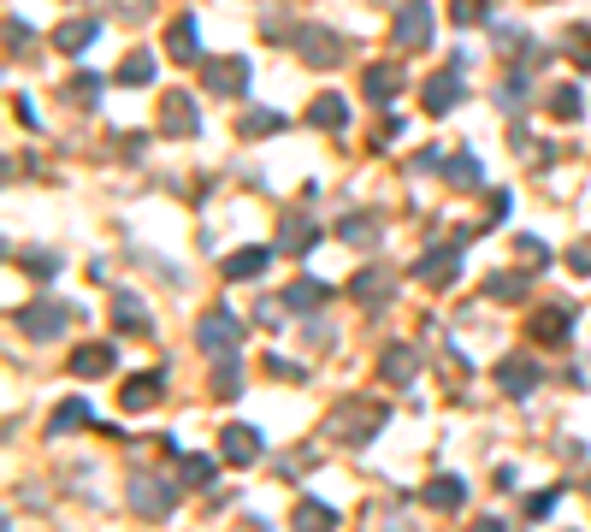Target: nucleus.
<instances>
[{"label":"nucleus","mask_w":591,"mask_h":532,"mask_svg":"<svg viewBox=\"0 0 591 532\" xmlns=\"http://www.w3.org/2000/svg\"><path fill=\"white\" fill-rule=\"evenodd\" d=\"M385 426V402H337L326 420V438L331 444H373Z\"/></svg>","instance_id":"1"},{"label":"nucleus","mask_w":591,"mask_h":532,"mask_svg":"<svg viewBox=\"0 0 591 532\" xmlns=\"http://www.w3.org/2000/svg\"><path fill=\"white\" fill-rule=\"evenodd\" d=\"M71 302H54V296H42V302H24V314H18V332L30 337V343H54V337L71 326Z\"/></svg>","instance_id":"2"},{"label":"nucleus","mask_w":591,"mask_h":532,"mask_svg":"<svg viewBox=\"0 0 591 532\" xmlns=\"http://www.w3.org/2000/svg\"><path fill=\"white\" fill-rule=\"evenodd\" d=\"M391 42L402 54H426V48H432V6H426V0H408V6L396 12Z\"/></svg>","instance_id":"3"},{"label":"nucleus","mask_w":591,"mask_h":532,"mask_svg":"<svg viewBox=\"0 0 591 532\" xmlns=\"http://www.w3.org/2000/svg\"><path fill=\"white\" fill-rule=\"evenodd\" d=\"M296 54H302L308 66L331 71V66H343V36L326 30V24H302V30H296Z\"/></svg>","instance_id":"4"},{"label":"nucleus","mask_w":591,"mask_h":532,"mask_svg":"<svg viewBox=\"0 0 591 532\" xmlns=\"http://www.w3.org/2000/svg\"><path fill=\"white\" fill-rule=\"evenodd\" d=\"M314 243H320V225H314L302 207H284V219H278V243H272V249H278V255H308Z\"/></svg>","instance_id":"5"},{"label":"nucleus","mask_w":591,"mask_h":532,"mask_svg":"<svg viewBox=\"0 0 591 532\" xmlns=\"http://www.w3.org/2000/svg\"><path fill=\"white\" fill-rule=\"evenodd\" d=\"M201 89H207V95H243V89H249V60H237V54L207 60V66H201Z\"/></svg>","instance_id":"6"},{"label":"nucleus","mask_w":591,"mask_h":532,"mask_svg":"<svg viewBox=\"0 0 591 532\" xmlns=\"http://www.w3.org/2000/svg\"><path fill=\"white\" fill-rule=\"evenodd\" d=\"M196 337H201V349L207 355H237V343H243V326L231 320V308H213L207 320L196 326Z\"/></svg>","instance_id":"7"},{"label":"nucleus","mask_w":591,"mask_h":532,"mask_svg":"<svg viewBox=\"0 0 591 532\" xmlns=\"http://www.w3.org/2000/svg\"><path fill=\"white\" fill-rule=\"evenodd\" d=\"M166 54H172L178 66H196V60H201V24H196V12H178V18L166 24Z\"/></svg>","instance_id":"8"},{"label":"nucleus","mask_w":591,"mask_h":532,"mask_svg":"<svg viewBox=\"0 0 591 532\" xmlns=\"http://www.w3.org/2000/svg\"><path fill=\"white\" fill-rule=\"evenodd\" d=\"M219 456H225L231 467H249V462L266 456V438L255 432V426H225V432H219Z\"/></svg>","instance_id":"9"},{"label":"nucleus","mask_w":591,"mask_h":532,"mask_svg":"<svg viewBox=\"0 0 591 532\" xmlns=\"http://www.w3.org/2000/svg\"><path fill=\"white\" fill-rule=\"evenodd\" d=\"M131 509H136V515H148V521H166V515H172V485H160V479L136 473V479H131Z\"/></svg>","instance_id":"10"},{"label":"nucleus","mask_w":591,"mask_h":532,"mask_svg":"<svg viewBox=\"0 0 591 532\" xmlns=\"http://www.w3.org/2000/svg\"><path fill=\"white\" fill-rule=\"evenodd\" d=\"M349 296H355V302H367V308H385V302L396 296V272H391V266H367V272H355Z\"/></svg>","instance_id":"11"},{"label":"nucleus","mask_w":591,"mask_h":532,"mask_svg":"<svg viewBox=\"0 0 591 532\" xmlns=\"http://www.w3.org/2000/svg\"><path fill=\"white\" fill-rule=\"evenodd\" d=\"M538 379H544V367H538L532 355H509V361L497 367V385H503L509 397H532V391H538Z\"/></svg>","instance_id":"12"},{"label":"nucleus","mask_w":591,"mask_h":532,"mask_svg":"<svg viewBox=\"0 0 591 532\" xmlns=\"http://www.w3.org/2000/svg\"><path fill=\"white\" fill-rule=\"evenodd\" d=\"M160 131H166V136H196L201 131L196 101H190L184 89H172V95H166V107H160Z\"/></svg>","instance_id":"13"},{"label":"nucleus","mask_w":591,"mask_h":532,"mask_svg":"<svg viewBox=\"0 0 591 532\" xmlns=\"http://www.w3.org/2000/svg\"><path fill=\"white\" fill-rule=\"evenodd\" d=\"M461 272V249L450 243V249H426L420 261H414V278H426V284H456Z\"/></svg>","instance_id":"14"},{"label":"nucleus","mask_w":591,"mask_h":532,"mask_svg":"<svg viewBox=\"0 0 591 532\" xmlns=\"http://www.w3.org/2000/svg\"><path fill=\"white\" fill-rule=\"evenodd\" d=\"M148 326H154V320H148V308H142V296H131V290H119V296H113V332H119V337H142Z\"/></svg>","instance_id":"15"},{"label":"nucleus","mask_w":591,"mask_h":532,"mask_svg":"<svg viewBox=\"0 0 591 532\" xmlns=\"http://www.w3.org/2000/svg\"><path fill=\"white\" fill-rule=\"evenodd\" d=\"M113 361H119L113 343H83V349H71V373H77V379H101V373H113Z\"/></svg>","instance_id":"16"},{"label":"nucleus","mask_w":591,"mask_h":532,"mask_svg":"<svg viewBox=\"0 0 591 532\" xmlns=\"http://www.w3.org/2000/svg\"><path fill=\"white\" fill-rule=\"evenodd\" d=\"M278 249H266V243H249V249H237V255H225V278H237V284H249V278H261L266 266H272Z\"/></svg>","instance_id":"17"},{"label":"nucleus","mask_w":591,"mask_h":532,"mask_svg":"<svg viewBox=\"0 0 591 532\" xmlns=\"http://www.w3.org/2000/svg\"><path fill=\"white\" fill-rule=\"evenodd\" d=\"M461 101V60H450V71H438L426 83V113H450Z\"/></svg>","instance_id":"18"},{"label":"nucleus","mask_w":591,"mask_h":532,"mask_svg":"<svg viewBox=\"0 0 591 532\" xmlns=\"http://www.w3.org/2000/svg\"><path fill=\"white\" fill-rule=\"evenodd\" d=\"M426 509H438V515H456V509H467V485H461L456 473H438V479L426 485Z\"/></svg>","instance_id":"19"},{"label":"nucleus","mask_w":591,"mask_h":532,"mask_svg":"<svg viewBox=\"0 0 591 532\" xmlns=\"http://www.w3.org/2000/svg\"><path fill=\"white\" fill-rule=\"evenodd\" d=\"M160 391H166V373H136V379H125L119 402H125L131 414H142V408H154V402H160Z\"/></svg>","instance_id":"20"},{"label":"nucleus","mask_w":591,"mask_h":532,"mask_svg":"<svg viewBox=\"0 0 591 532\" xmlns=\"http://www.w3.org/2000/svg\"><path fill=\"white\" fill-rule=\"evenodd\" d=\"M379 373H385V385H408V379L420 373V355H414V343H385V361H379Z\"/></svg>","instance_id":"21"},{"label":"nucleus","mask_w":591,"mask_h":532,"mask_svg":"<svg viewBox=\"0 0 591 532\" xmlns=\"http://www.w3.org/2000/svg\"><path fill=\"white\" fill-rule=\"evenodd\" d=\"M219 462H225V456H178V485H184V491H207V485L219 479Z\"/></svg>","instance_id":"22"},{"label":"nucleus","mask_w":591,"mask_h":532,"mask_svg":"<svg viewBox=\"0 0 591 532\" xmlns=\"http://www.w3.org/2000/svg\"><path fill=\"white\" fill-rule=\"evenodd\" d=\"M331 284H320V278H296L290 290H284V308H296V314H314V308H326Z\"/></svg>","instance_id":"23"},{"label":"nucleus","mask_w":591,"mask_h":532,"mask_svg":"<svg viewBox=\"0 0 591 532\" xmlns=\"http://www.w3.org/2000/svg\"><path fill=\"white\" fill-rule=\"evenodd\" d=\"M95 36H101V24H95V18H66V24L54 30V42H60V54H83V48H89Z\"/></svg>","instance_id":"24"},{"label":"nucleus","mask_w":591,"mask_h":532,"mask_svg":"<svg viewBox=\"0 0 591 532\" xmlns=\"http://www.w3.org/2000/svg\"><path fill=\"white\" fill-rule=\"evenodd\" d=\"M89 420H95V414H89V402H83V397H71V402H60V408H54V420H48V438H66V432H83Z\"/></svg>","instance_id":"25"},{"label":"nucleus","mask_w":591,"mask_h":532,"mask_svg":"<svg viewBox=\"0 0 591 532\" xmlns=\"http://www.w3.org/2000/svg\"><path fill=\"white\" fill-rule=\"evenodd\" d=\"M574 326V308H544V314H532V337L538 343H562Z\"/></svg>","instance_id":"26"},{"label":"nucleus","mask_w":591,"mask_h":532,"mask_svg":"<svg viewBox=\"0 0 591 532\" xmlns=\"http://www.w3.org/2000/svg\"><path fill=\"white\" fill-rule=\"evenodd\" d=\"M290 527H296V532H331V527H337V515H331L326 503L302 497V503H296V515H290Z\"/></svg>","instance_id":"27"},{"label":"nucleus","mask_w":591,"mask_h":532,"mask_svg":"<svg viewBox=\"0 0 591 532\" xmlns=\"http://www.w3.org/2000/svg\"><path fill=\"white\" fill-rule=\"evenodd\" d=\"M361 89H367V101H391L396 89H402V66H367Z\"/></svg>","instance_id":"28"},{"label":"nucleus","mask_w":591,"mask_h":532,"mask_svg":"<svg viewBox=\"0 0 591 532\" xmlns=\"http://www.w3.org/2000/svg\"><path fill=\"white\" fill-rule=\"evenodd\" d=\"M337 237H343L349 249H373V243H379V219H367V213H349V219L337 225Z\"/></svg>","instance_id":"29"},{"label":"nucleus","mask_w":591,"mask_h":532,"mask_svg":"<svg viewBox=\"0 0 591 532\" xmlns=\"http://www.w3.org/2000/svg\"><path fill=\"white\" fill-rule=\"evenodd\" d=\"M438 172H444V178H450L456 190H473V184H479V160H473L467 148H461V154H450V160L438 154Z\"/></svg>","instance_id":"30"},{"label":"nucleus","mask_w":591,"mask_h":532,"mask_svg":"<svg viewBox=\"0 0 591 532\" xmlns=\"http://www.w3.org/2000/svg\"><path fill=\"white\" fill-rule=\"evenodd\" d=\"M243 391V367H237V355H219V367H213V397L231 402Z\"/></svg>","instance_id":"31"},{"label":"nucleus","mask_w":591,"mask_h":532,"mask_svg":"<svg viewBox=\"0 0 591 532\" xmlns=\"http://www.w3.org/2000/svg\"><path fill=\"white\" fill-rule=\"evenodd\" d=\"M308 119H314L320 131H343V119H349V107H343V95H320V101L308 107Z\"/></svg>","instance_id":"32"},{"label":"nucleus","mask_w":591,"mask_h":532,"mask_svg":"<svg viewBox=\"0 0 591 532\" xmlns=\"http://www.w3.org/2000/svg\"><path fill=\"white\" fill-rule=\"evenodd\" d=\"M485 296H491V302H497V296H503V302L526 296V272H491V278H485Z\"/></svg>","instance_id":"33"},{"label":"nucleus","mask_w":591,"mask_h":532,"mask_svg":"<svg viewBox=\"0 0 591 532\" xmlns=\"http://www.w3.org/2000/svg\"><path fill=\"white\" fill-rule=\"evenodd\" d=\"M119 83H125V89H142V83H154V60H148V54H131V60L119 66Z\"/></svg>","instance_id":"34"},{"label":"nucleus","mask_w":591,"mask_h":532,"mask_svg":"<svg viewBox=\"0 0 591 532\" xmlns=\"http://www.w3.org/2000/svg\"><path fill=\"white\" fill-rule=\"evenodd\" d=\"M66 95H77L83 107H95V101H101V77H95V71H77L66 83Z\"/></svg>","instance_id":"35"},{"label":"nucleus","mask_w":591,"mask_h":532,"mask_svg":"<svg viewBox=\"0 0 591 532\" xmlns=\"http://www.w3.org/2000/svg\"><path fill=\"white\" fill-rule=\"evenodd\" d=\"M272 131H284V113H272V107H261V113L243 119V136H272Z\"/></svg>","instance_id":"36"},{"label":"nucleus","mask_w":591,"mask_h":532,"mask_svg":"<svg viewBox=\"0 0 591 532\" xmlns=\"http://www.w3.org/2000/svg\"><path fill=\"white\" fill-rule=\"evenodd\" d=\"M550 107H556V119H580V107H586V101H580V89H574V83H562V89L550 95Z\"/></svg>","instance_id":"37"},{"label":"nucleus","mask_w":591,"mask_h":532,"mask_svg":"<svg viewBox=\"0 0 591 532\" xmlns=\"http://www.w3.org/2000/svg\"><path fill=\"white\" fill-rule=\"evenodd\" d=\"M12 261L30 266L36 278H54V272H60V255H48V249H30V255H12Z\"/></svg>","instance_id":"38"},{"label":"nucleus","mask_w":591,"mask_h":532,"mask_svg":"<svg viewBox=\"0 0 591 532\" xmlns=\"http://www.w3.org/2000/svg\"><path fill=\"white\" fill-rule=\"evenodd\" d=\"M113 6V18H125V24H142V18H154V0H107Z\"/></svg>","instance_id":"39"},{"label":"nucleus","mask_w":591,"mask_h":532,"mask_svg":"<svg viewBox=\"0 0 591 532\" xmlns=\"http://www.w3.org/2000/svg\"><path fill=\"white\" fill-rule=\"evenodd\" d=\"M568 54H574V66L591 71V30H568V42H562Z\"/></svg>","instance_id":"40"},{"label":"nucleus","mask_w":591,"mask_h":532,"mask_svg":"<svg viewBox=\"0 0 591 532\" xmlns=\"http://www.w3.org/2000/svg\"><path fill=\"white\" fill-rule=\"evenodd\" d=\"M485 6H491V0H456V6H450V24H479Z\"/></svg>","instance_id":"41"},{"label":"nucleus","mask_w":591,"mask_h":532,"mask_svg":"<svg viewBox=\"0 0 591 532\" xmlns=\"http://www.w3.org/2000/svg\"><path fill=\"white\" fill-rule=\"evenodd\" d=\"M6 48H12V54L30 48V24H24V18H6Z\"/></svg>","instance_id":"42"},{"label":"nucleus","mask_w":591,"mask_h":532,"mask_svg":"<svg viewBox=\"0 0 591 532\" xmlns=\"http://www.w3.org/2000/svg\"><path fill=\"white\" fill-rule=\"evenodd\" d=\"M550 509H556V491H532V497H526V515H532V521H544Z\"/></svg>","instance_id":"43"},{"label":"nucleus","mask_w":591,"mask_h":532,"mask_svg":"<svg viewBox=\"0 0 591 532\" xmlns=\"http://www.w3.org/2000/svg\"><path fill=\"white\" fill-rule=\"evenodd\" d=\"M278 302H284V296H261V308H255V320H261V326H278V320H284V308H278Z\"/></svg>","instance_id":"44"},{"label":"nucleus","mask_w":591,"mask_h":532,"mask_svg":"<svg viewBox=\"0 0 591 532\" xmlns=\"http://www.w3.org/2000/svg\"><path fill=\"white\" fill-rule=\"evenodd\" d=\"M12 113H18V119H24V125H30V131H36V125H42V113H36V101H30V95H12Z\"/></svg>","instance_id":"45"},{"label":"nucleus","mask_w":591,"mask_h":532,"mask_svg":"<svg viewBox=\"0 0 591 532\" xmlns=\"http://www.w3.org/2000/svg\"><path fill=\"white\" fill-rule=\"evenodd\" d=\"M568 266H574V272H591V237H580V243L568 249Z\"/></svg>","instance_id":"46"},{"label":"nucleus","mask_w":591,"mask_h":532,"mask_svg":"<svg viewBox=\"0 0 591 532\" xmlns=\"http://www.w3.org/2000/svg\"><path fill=\"white\" fill-rule=\"evenodd\" d=\"M521 255H526V261H544V266H550V249H544L538 237H521Z\"/></svg>","instance_id":"47"},{"label":"nucleus","mask_w":591,"mask_h":532,"mask_svg":"<svg viewBox=\"0 0 591 532\" xmlns=\"http://www.w3.org/2000/svg\"><path fill=\"white\" fill-rule=\"evenodd\" d=\"M473 532H509V527H503L497 515H485V521H473Z\"/></svg>","instance_id":"48"},{"label":"nucleus","mask_w":591,"mask_h":532,"mask_svg":"<svg viewBox=\"0 0 591 532\" xmlns=\"http://www.w3.org/2000/svg\"><path fill=\"white\" fill-rule=\"evenodd\" d=\"M243 532H272V527H266V521H249V527H243Z\"/></svg>","instance_id":"49"}]
</instances>
